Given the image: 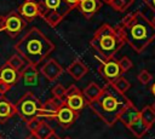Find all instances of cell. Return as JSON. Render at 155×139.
<instances>
[{
  "label": "cell",
  "mask_w": 155,
  "mask_h": 139,
  "mask_svg": "<svg viewBox=\"0 0 155 139\" xmlns=\"http://www.w3.org/2000/svg\"><path fill=\"white\" fill-rule=\"evenodd\" d=\"M131 104L133 103L125 95V93L116 89L111 82H107L102 87L99 97L87 105L102 118L105 124L114 126L116 121H119L124 110Z\"/></svg>",
  "instance_id": "1"
},
{
  "label": "cell",
  "mask_w": 155,
  "mask_h": 139,
  "mask_svg": "<svg viewBox=\"0 0 155 139\" xmlns=\"http://www.w3.org/2000/svg\"><path fill=\"white\" fill-rule=\"evenodd\" d=\"M119 27L124 33L126 44L136 53H142L155 39V25L142 12L127 15Z\"/></svg>",
  "instance_id": "2"
},
{
  "label": "cell",
  "mask_w": 155,
  "mask_h": 139,
  "mask_svg": "<svg viewBox=\"0 0 155 139\" xmlns=\"http://www.w3.org/2000/svg\"><path fill=\"white\" fill-rule=\"evenodd\" d=\"M54 50L51 40L38 28H31L15 45V51L29 64L38 66Z\"/></svg>",
  "instance_id": "3"
},
{
  "label": "cell",
  "mask_w": 155,
  "mask_h": 139,
  "mask_svg": "<svg viewBox=\"0 0 155 139\" xmlns=\"http://www.w3.org/2000/svg\"><path fill=\"white\" fill-rule=\"evenodd\" d=\"M125 44L126 40L121 28L119 25L111 27L109 24L99 27L90 40L91 47H93L94 51H97V53L104 59H113Z\"/></svg>",
  "instance_id": "4"
},
{
  "label": "cell",
  "mask_w": 155,
  "mask_h": 139,
  "mask_svg": "<svg viewBox=\"0 0 155 139\" xmlns=\"http://www.w3.org/2000/svg\"><path fill=\"white\" fill-rule=\"evenodd\" d=\"M39 8V17L50 27H57L71 11L65 0H33Z\"/></svg>",
  "instance_id": "5"
},
{
  "label": "cell",
  "mask_w": 155,
  "mask_h": 139,
  "mask_svg": "<svg viewBox=\"0 0 155 139\" xmlns=\"http://www.w3.org/2000/svg\"><path fill=\"white\" fill-rule=\"evenodd\" d=\"M40 109H41V104L38 97L31 92L24 93L16 104L17 114L24 122H29L36 118Z\"/></svg>",
  "instance_id": "6"
},
{
  "label": "cell",
  "mask_w": 155,
  "mask_h": 139,
  "mask_svg": "<svg viewBox=\"0 0 155 139\" xmlns=\"http://www.w3.org/2000/svg\"><path fill=\"white\" fill-rule=\"evenodd\" d=\"M27 25V21L18 13V11H11L5 16V27L4 30L11 36L17 37Z\"/></svg>",
  "instance_id": "7"
},
{
  "label": "cell",
  "mask_w": 155,
  "mask_h": 139,
  "mask_svg": "<svg viewBox=\"0 0 155 139\" xmlns=\"http://www.w3.org/2000/svg\"><path fill=\"white\" fill-rule=\"evenodd\" d=\"M64 104L68 105L74 111L80 112L87 105V100H86L84 93L75 85H71L67 89V93L64 97Z\"/></svg>",
  "instance_id": "8"
},
{
  "label": "cell",
  "mask_w": 155,
  "mask_h": 139,
  "mask_svg": "<svg viewBox=\"0 0 155 139\" xmlns=\"http://www.w3.org/2000/svg\"><path fill=\"white\" fill-rule=\"evenodd\" d=\"M97 59L101 63V66H99L98 71H99V74L105 80H108V82H114L117 77L121 76L122 71H121L119 60H115L114 58L113 59H105V60H103L99 57H97Z\"/></svg>",
  "instance_id": "9"
},
{
  "label": "cell",
  "mask_w": 155,
  "mask_h": 139,
  "mask_svg": "<svg viewBox=\"0 0 155 139\" xmlns=\"http://www.w3.org/2000/svg\"><path fill=\"white\" fill-rule=\"evenodd\" d=\"M79 116V112L74 111L73 109H70L68 105L63 104L59 106L58 111H57V115H56V120L57 122L64 128V129H68L78 118Z\"/></svg>",
  "instance_id": "10"
},
{
  "label": "cell",
  "mask_w": 155,
  "mask_h": 139,
  "mask_svg": "<svg viewBox=\"0 0 155 139\" xmlns=\"http://www.w3.org/2000/svg\"><path fill=\"white\" fill-rule=\"evenodd\" d=\"M40 73L46 77V80L48 81H54L57 80V77L63 73V68L59 65V63L51 58V59H47L40 68Z\"/></svg>",
  "instance_id": "11"
},
{
  "label": "cell",
  "mask_w": 155,
  "mask_h": 139,
  "mask_svg": "<svg viewBox=\"0 0 155 139\" xmlns=\"http://www.w3.org/2000/svg\"><path fill=\"white\" fill-rule=\"evenodd\" d=\"M102 7V0H80L78 8L87 19L92 18Z\"/></svg>",
  "instance_id": "12"
},
{
  "label": "cell",
  "mask_w": 155,
  "mask_h": 139,
  "mask_svg": "<svg viewBox=\"0 0 155 139\" xmlns=\"http://www.w3.org/2000/svg\"><path fill=\"white\" fill-rule=\"evenodd\" d=\"M21 79V73L12 68L8 63H5L2 66H0V81L8 83L10 86H13L18 82Z\"/></svg>",
  "instance_id": "13"
},
{
  "label": "cell",
  "mask_w": 155,
  "mask_h": 139,
  "mask_svg": "<svg viewBox=\"0 0 155 139\" xmlns=\"http://www.w3.org/2000/svg\"><path fill=\"white\" fill-rule=\"evenodd\" d=\"M18 13L27 21L30 22L33 21L35 17H39V8L38 5L33 1V0H24L19 7H18Z\"/></svg>",
  "instance_id": "14"
},
{
  "label": "cell",
  "mask_w": 155,
  "mask_h": 139,
  "mask_svg": "<svg viewBox=\"0 0 155 139\" xmlns=\"http://www.w3.org/2000/svg\"><path fill=\"white\" fill-rule=\"evenodd\" d=\"M15 114H17L16 105H13L6 97L1 95L0 97V123H5Z\"/></svg>",
  "instance_id": "15"
},
{
  "label": "cell",
  "mask_w": 155,
  "mask_h": 139,
  "mask_svg": "<svg viewBox=\"0 0 155 139\" xmlns=\"http://www.w3.org/2000/svg\"><path fill=\"white\" fill-rule=\"evenodd\" d=\"M58 109H59V106L54 103V100L50 99L41 105V109L38 114V118H40V120H44V118L56 120V115H57Z\"/></svg>",
  "instance_id": "16"
},
{
  "label": "cell",
  "mask_w": 155,
  "mask_h": 139,
  "mask_svg": "<svg viewBox=\"0 0 155 139\" xmlns=\"http://www.w3.org/2000/svg\"><path fill=\"white\" fill-rule=\"evenodd\" d=\"M19 73H21V79L23 80V82L25 85H30V86L36 85L38 76H39V70L36 69L35 65L28 63Z\"/></svg>",
  "instance_id": "17"
},
{
  "label": "cell",
  "mask_w": 155,
  "mask_h": 139,
  "mask_svg": "<svg viewBox=\"0 0 155 139\" xmlns=\"http://www.w3.org/2000/svg\"><path fill=\"white\" fill-rule=\"evenodd\" d=\"M67 71H68V74H69L74 80L78 81V80H81V79L87 74L88 69H87V66H86V64H85L84 62L76 59V60H73V63L68 66Z\"/></svg>",
  "instance_id": "18"
},
{
  "label": "cell",
  "mask_w": 155,
  "mask_h": 139,
  "mask_svg": "<svg viewBox=\"0 0 155 139\" xmlns=\"http://www.w3.org/2000/svg\"><path fill=\"white\" fill-rule=\"evenodd\" d=\"M139 116H140V111H139L133 104H131L130 106H127V108L124 110V112L121 114L119 121H121L126 127H128V126H130L133 121H136Z\"/></svg>",
  "instance_id": "19"
},
{
  "label": "cell",
  "mask_w": 155,
  "mask_h": 139,
  "mask_svg": "<svg viewBox=\"0 0 155 139\" xmlns=\"http://www.w3.org/2000/svg\"><path fill=\"white\" fill-rule=\"evenodd\" d=\"M130 131H131V133L136 137V138H142L148 131H149V126L142 120V117L139 116L136 121H133L128 127H127Z\"/></svg>",
  "instance_id": "20"
},
{
  "label": "cell",
  "mask_w": 155,
  "mask_h": 139,
  "mask_svg": "<svg viewBox=\"0 0 155 139\" xmlns=\"http://www.w3.org/2000/svg\"><path fill=\"white\" fill-rule=\"evenodd\" d=\"M82 93H84V95H85V98H86V100H87V104H88V103L96 100V99L99 97V94L102 93V88H101L96 82H91V83H88V85L84 88Z\"/></svg>",
  "instance_id": "21"
},
{
  "label": "cell",
  "mask_w": 155,
  "mask_h": 139,
  "mask_svg": "<svg viewBox=\"0 0 155 139\" xmlns=\"http://www.w3.org/2000/svg\"><path fill=\"white\" fill-rule=\"evenodd\" d=\"M140 117H142V120H143L149 127H151V126L155 123V110L153 109V106L145 105V106L140 110Z\"/></svg>",
  "instance_id": "22"
},
{
  "label": "cell",
  "mask_w": 155,
  "mask_h": 139,
  "mask_svg": "<svg viewBox=\"0 0 155 139\" xmlns=\"http://www.w3.org/2000/svg\"><path fill=\"white\" fill-rule=\"evenodd\" d=\"M52 132H54L53 128H52L50 124H47L46 122H44V120H42V121L40 122L39 127L35 129V132H34L33 134H35L39 139H46Z\"/></svg>",
  "instance_id": "23"
},
{
  "label": "cell",
  "mask_w": 155,
  "mask_h": 139,
  "mask_svg": "<svg viewBox=\"0 0 155 139\" xmlns=\"http://www.w3.org/2000/svg\"><path fill=\"white\" fill-rule=\"evenodd\" d=\"M134 2V0H113L110 2V6L117 11V12H124L126 11L132 4Z\"/></svg>",
  "instance_id": "24"
},
{
  "label": "cell",
  "mask_w": 155,
  "mask_h": 139,
  "mask_svg": "<svg viewBox=\"0 0 155 139\" xmlns=\"http://www.w3.org/2000/svg\"><path fill=\"white\" fill-rule=\"evenodd\" d=\"M111 83L115 86L116 89H119V91L122 92V93H126V92L130 89V87H131L130 81H128L126 77H124V76L117 77V79H116L114 82H111Z\"/></svg>",
  "instance_id": "25"
},
{
  "label": "cell",
  "mask_w": 155,
  "mask_h": 139,
  "mask_svg": "<svg viewBox=\"0 0 155 139\" xmlns=\"http://www.w3.org/2000/svg\"><path fill=\"white\" fill-rule=\"evenodd\" d=\"M6 63H8V64H10L12 68H15L16 70L21 71V70L23 69V65H24V58H23L22 56H19L18 53H16V54L11 56L10 59H8Z\"/></svg>",
  "instance_id": "26"
},
{
  "label": "cell",
  "mask_w": 155,
  "mask_h": 139,
  "mask_svg": "<svg viewBox=\"0 0 155 139\" xmlns=\"http://www.w3.org/2000/svg\"><path fill=\"white\" fill-rule=\"evenodd\" d=\"M65 93H67V88H64V86H63V85H61V83H57V85L52 88V94H53V97H54V98L64 99Z\"/></svg>",
  "instance_id": "27"
},
{
  "label": "cell",
  "mask_w": 155,
  "mask_h": 139,
  "mask_svg": "<svg viewBox=\"0 0 155 139\" xmlns=\"http://www.w3.org/2000/svg\"><path fill=\"white\" fill-rule=\"evenodd\" d=\"M138 81L142 83V85H148L151 80H153V76H151V74L147 70V69H144V70H142L139 74H138Z\"/></svg>",
  "instance_id": "28"
},
{
  "label": "cell",
  "mask_w": 155,
  "mask_h": 139,
  "mask_svg": "<svg viewBox=\"0 0 155 139\" xmlns=\"http://www.w3.org/2000/svg\"><path fill=\"white\" fill-rule=\"evenodd\" d=\"M119 64H120V68H121V71L122 73H126V71H128L132 66H133V63H132V60L128 58V57H122L121 59H119Z\"/></svg>",
  "instance_id": "29"
},
{
  "label": "cell",
  "mask_w": 155,
  "mask_h": 139,
  "mask_svg": "<svg viewBox=\"0 0 155 139\" xmlns=\"http://www.w3.org/2000/svg\"><path fill=\"white\" fill-rule=\"evenodd\" d=\"M42 120H40V118H34V120H31V121H29V122H25V124H27V128L30 131V133H34L35 132V129L39 127V124H40V122H41Z\"/></svg>",
  "instance_id": "30"
},
{
  "label": "cell",
  "mask_w": 155,
  "mask_h": 139,
  "mask_svg": "<svg viewBox=\"0 0 155 139\" xmlns=\"http://www.w3.org/2000/svg\"><path fill=\"white\" fill-rule=\"evenodd\" d=\"M10 88H11V86H10L8 83L0 81V94H1V95H4L6 92H8V91H10Z\"/></svg>",
  "instance_id": "31"
},
{
  "label": "cell",
  "mask_w": 155,
  "mask_h": 139,
  "mask_svg": "<svg viewBox=\"0 0 155 139\" xmlns=\"http://www.w3.org/2000/svg\"><path fill=\"white\" fill-rule=\"evenodd\" d=\"M65 2H67V5H68L71 10H74V8H76V7H78V5H79L80 0H65Z\"/></svg>",
  "instance_id": "32"
},
{
  "label": "cell",
  "mask_w": 155,
  "mask_h": 139,
  "mask_svg": "<svg viewBox=\"0 0 155 139\" xmlns=\"http://www.w3.org/2000/svg\"><path fill=\"white\" fill-rule=\"evenodd\" d=\"M144 4L155 12V0H144Z\"/></svg>",
  "instance_id": "33"
},
{
  "label": "cell",
  "mask_w": 155,
  "mask_h": 139,
  "mask_svg": "<svg viewBox=\"0 0 155 139\" xmlns=\"http://www.w3.org/2000/svg\"><path fill=\"white\" fill-rule=\"evenodd\" d=\"M5 27V16H0V31L4 30Z\"/></svg>",
  "instance_id": "34"
},
{
  "label": "cell",
  "mask_w": 155,
  "mask_h": 139,
  "mask_svg": "<svg viewBox=\"0 0 155 139\" xmlns=\"http://www.w3.org/2000/svg\"><path fill=\"white\" fill-rule=\"evenodd\" d=\"M46 139H62V138H59V137H58V135H57L54 132H52V133H51V134H50V135H48Z\"/></svg>",
  "instance_id": "35"
},
{
  "label": "cell",
  "mask_w": 155,
  "mask_h": 139,
  "mask_svg": "<svg viewBox=\"0 0 155 139\" xmlns=\"http://www.w3.org/2000/svg\"><path fill=\"white\" fill-rule=\"evenodd\" d=\"M25 139H39V138H38V137H36L35 134H33V133H31V134H30L29 137H27Z\"/></svg>",
  "instance_id": "36"
},
{
  "label": "cell",
  "mask_w": 155,
  "mask_h": 139,
  "mask_svg": "<svg viewBox=\"0 0 155 139\" xmlns=\"http://www.w3.org/2000/svg\"><path fill=\"white\" fill-rule=\"evenodd\" d=\"M150 89H151V93H153V94H154V97H155V82L151 85V88H150Z\"/></svg>",
  "instance_id": "37"
},
{
  "label": "cell",
  "mask_w": 155,
  "mask_h": 139,
  "mask_svg": "<svg viewBox=\"0 0 155 139\" xmlns=\"http://www.w3.org/2000/svg\"><path fill=\"white\" fill-rule=\"evenodd\" d=\"M111 1H113V0H102V2H105V4H109V5H110Z\"/></svg>",
  "instance_id": "38"
},
{
  "label": "cell",
  "mask_w": 155,
  "mask_h": 139,
  "mask_svg": "<svg viewBox=\"0 0 155 139\" xmlns=\"http://www.w3.org/2000/svg\"><path fill=\"white\" fill-rule=\"evenodd\" d=\"M62 139H73V138H70V137H64V138H62Z\"/></svg>",
  "instance_id": "39"
},
{
  "label": "cell",
  "mask_w": 155,
  "mask_h": 139,
  "mask_svg": "<svg viewBox=\"0 0 155 139\" xmlns=\"http://www.w3.org/2000/svg\"><path fill=\"white\" fill-rule=\"evenodd\" d=\"M151 106H153V109H154V110H155V102H154V103H153V105H151Z\"/></svg>",
  "instance_id": "40"
},
{
  "label": "cell",
  "mask_w": 155,
  "mask_h": 139,
  "mask_svg": "<svg viewBox=\"0 0 155 139\" xmlns=\"http://www.w3.org/2000/svg\"><path fill=\"white\" fill-rule=\"evenodd\" d=\"M153 23H154V25H155V16H154V18H153V21H151Z\"/></svg>",
  "instance_id": "41"
},
{
  "label": "cell",
  "mask_w": 155,
  "mask_h": 139,
  "mask_svg": "<svg viewBox=\"0 0 155 139\" xmlns=\"http://www.w3.org/2000/svg\"><path fill=\"white\" fill-rule=\"evenodd\" d=\"M0 139H2V137H1V134H0Z\"/></svg>",
  "instance_id": "42"
}]
</instances>
